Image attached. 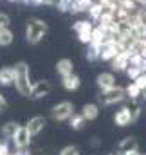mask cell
I'll return each mask as SVG.
<instances>
[{
  "label": "cell",
  "instance_id": "1",
  "mask_svg": "<svg viewBox=\"0 0 146 155\" xmlns=\"http://www.w3.org/2000/svg\"><path fill=\"white\" fill-rule=\"evenodd\" d=\"M15 88L18 90L20 96H25L29 97L31 94V87H33V81H31V71H29V65L25 61H18L15 65Z\"/></svg>",
  "mask_w": 146,
  "mask_h": 155
},
{
  "label": "cell",
  "instance_id": "2",
  "mask_svg": "<svg viewBox=\"0 0 146 155\" xmlns=\"http://www.w3.org/2000/svg\"><path fill=\"white\" fill-rule=\"evenodd\" d=\"M49 33V24L41 18H29L25 25V40L29 45H38Z\"/></svg>",
  "mask_w": 146,
  "mask_h": 155
},
{
  "label": "cell",
  "instance_id": "3",
  "mask_svg": "<svg viewBox=\"0 0 146 155\" xmlns=\"http://www.w3.org/2000/svg\"><path fill=\"white\" fill-rule=\"evenodd\" d=\"M126 99V92L123 87H110V88H105V90H99V96H98V101L105 107H110V105H115V103H121Z\"/></svg>",
  "mask_w": 146,
  "mask_h": 155
},
{
  "label": "cell",
  "instance_id": "4",
  "mask_svg": "<svg viewBox=\"0 0 146 155\" xmlns=\"http://www.w3.org/2000/svg\"><path fill=\"white\" fill-rule=\"evenodd\" d=\"M72 29H74V33H76V36H78V40L83 45L90 43V40H92V29H94V22L92 20H78V22L72 24Z\"/></svg>",
  "mask_w": 146,
  "mask_h": 155
},
{
  "label": "cell",
  "instance_id": "5",
  "mask_svg": "<svg viewBox=\"0 0 146 155\" xmlns=\"http://www.w3.org/2000/svg\"><path fill=\"white\" fill-rule=\"evenodd\" d=\"M119 51H123L121 45H119V41H117L115 38H107L101 45H99V60H103V61H110Z\"/></svg>",
  "mask_w": 146,
  "mask_h": 155
},
{
  "label": "cell",
  "instance_id": "6",
  "mask_svg": "<svg viewBox=\"0 0 146 155\" xmlns=\"http://www.w3.org/2000/svg\"><path fill=\"white\" fill-rule=\"evenodd\" d=\"M74 114V105L71 101H61L58 105L52 107L51 110V116L54 121H69V117Z\"/></svg>",
  "mask_w": 146,
  "mask_h": 155
},
{
  "label": "cell",
  "instance_id": "7",
  "mask_svg": "<svg viewBox=\"0 0 146 155\" xmlns=\"http://www.w3.org/2000/svg\"><path fill=\"white\" fill-rule=\"evenodd\" d=\"M31 134H29V130L25 128V126H20L16 132H15V135L11 137V141H13V144H15V148L16 150H25L29 144H31Z\"/></svg>",
  "mask_w": 146,
  "mask_h": 155
},
{
  "label": "cell",
  "instance_id": "8",
  "mask_svg": "<svg viewBox=\"0 0 146 155\" xmlns=\"http://www.w3.org/2000/svg\"><path fill=\"white\" fill-rule=\"evenodd\" d=\"M51 90H52L51 81H47V79H43V81H36V83H33V87H31V94H29V97H31V99H41V97H47V96L51 94Z\"/></svg>",
  "mask_w": 146,
  "mask_h": 155
},
{
  "label": "cell",
  "instance_id": "9",
  "mask_svg": "<svg viewBox=\"0 0 146 155\" xmlns=\"http://www.w3.org/2000/svg\"><path fill=\"white\" fill-rule=\"evenodd\" d=\"M128 60H130V51H119L110 61H112V69L115 71V72H123V71H126L128 69Z\"/></svg>",
  "mask_w": 146,
  "mask_h": 155
},
{
  "label": "cell",
  "instance_id": "10",
  "mask_svg": "<svg viewBox=\"0 0 146 155\" xmlns=\"http://www.w3.org/2000/svg\"><path fill=\"white\" fill-rule=\"evenodd\" d=\"M114 123L117 124V126H128V124H132L134 123V117H132V108H128V107H121L117 112H115V116H114Z\"/></svg>",
  "mask_w": 146,
  "mask_h": 155
},
{
  "label": "cell",
  "instance_id": "11",
  "mask_svg": "<svg viewBox=\"0 0 146 155\" xmlns=\"http://www.w3.org/2000/svg\"><path fill=\"white\" fill-rule=\"evenodd\" d=\"M45 124H47L45 117L35 116V117H31V119H29V123L25 124V128L29 130V134H31V135H38V134H41V132H43Z\"/></svg>",
  "mask_w": 146,
  "mask_h": 155
},
{
  "label": "cell",
  "instance_id": "12",
  "mask_svg": "<svg viewBox=\"0 0 146 155\" xmlns=\"http://www.w3.org/2000/svg\"><path fill=\"white\" fill-rule=\"evenodd\" d=\"M56 72H58L61 78L72 74L74 72V61L72 60H69V58H61V60H58V61H56Z\"/></svg>",
  "mask_w": 146,
  "mask_h": 155
},
{
  "label": "cell",
  "instance_id": "13",
  "mask_svg": "<svg viewBox=\"0 0 146 155\" xmlns=\"http://www.w3.org/2000/svg\"><path fill=\"white\" fill-rule=\"evenodd\" d=\"M96 85L99 87V90L110 88V87L115 85V76L112 72H101V74H98V78H96Z\"/></svg>",
  "mask_w": 146,
  "mask_h": 155
},
{
  "label": "cell",
  "instance_id": "14",
  "mask_svg": "<svg viewBox=\"0 0 146 155\" xmlns=\"http://www.w3.org/2000/svg\"><path fill=\"white\" fill-rule=\"evenodd\" d=\"M61 85H63V88H65V90L74 92V90H78V88H79V85H81V78L72 72V74H69V76L61 78Z\"/></svg>",
  "mask_w": 146,
  "mask_h": 155
},
{
  "label": "cell",
  "instance_id": "15",
  "mask_svg": "<svg viewBox=\"0 0 146 155\" xmlns=\"http://www.w3.org/2000/svg\"><path fill=\"white\" fill-rule=\"evenodd\" d=\"M15 83V67L0 69V87H11Z\"/></svg>",
  "mask_w": 146,
  "mask_h": 155
},
{
  "label": "cell",
  "instance_id": "16",
  "mask_svg": "<svg viewBox=\"0 0 146 155\" xmlns=\"http://www.w3.org/2000/svg\"><path fill=\"white\" fill-rule=\"evenodd\" d=\"M81 116L85 117V121H94V119H98V116H99V105H96V103H87V105H83Z\"/></svg>",
  "mask_w": 146,
  "mask_h": 155
},
{
  "label": "cell",
  "instance_id": "17",
  "mask_svg": "<svg viewBox=\"0 0 146 155\" xmlns=\"http://www.w3.org/2000/svg\"><path fill=\"white\" fill-rule=\"evenodd\" d=\"M107 38H108V35H107L105 27H103V25H94V29H92V40H90V41L101 45Z\"/></svg>",
  "mask_w": 146,
  "mask_h": 155
},
{
  "label": "cell",
  "instance_id": "18",
  "mask_svg": "<svg viewBox=\"0 0 146 155\" xmlns=\"http://www.w3.org/2000/svg\"><path fill=\"white\" fill-rule=\"evenodd\" d=\"M85 56L88 61H98L99 60V45L98 43H87V51H85Z\"/></svg>",
  "mask_w": 146,
  "mask_h": 155
},
{
  "label": "cell",
  "instance_id": "19",
  "mask_svg": "<svg viewBox=\"0 0 146 155\" xmlns=\"http://www.w3.org/2000/svg\"><path fill=\"white\" fill-rule=\"evenodd\" d=\"M128 150H139V146H137V139H135V137H124V139L121 141V144H119V152L124 153V152H128Z\"/></svg>",
  "mask_w": 146,
  "mask_h": 155
},
{
  "label": "cell",
  "instance_id": "20",
  "mask_svg": "<svg viewBox=\"0 0 146 155\" xmlns=\"http://www.w3.org/2000/svg\"><path fill=\"white\" fill-rule=\"evenodd\" d=\"M13 41H15V35H13V31H11L9 27L0 29V47H7V45H11Z\"/></svg>",
  "mask_w": 146,
  "mask_h": 155
},
{
  "label": "cell",
  "instance_id": "21",
  "mask_svg": "<svg viewBox=\"0 0 146 155\" xmlns=\"http://www.w3.org/2000/svg\"><path fill=\"white\" fill-rule=\"evenodd\" d=\"M103 11H105V5H103V4H99V2L92 4V5L88 7V15H90V20H92V22H98V20H99V16L103 15Z\"/></svg>",
  "mask_w": 146,
  "mask_h": 155
},
{
  "label": "cell",
  "instance_id": "22",
  "mask_svg": "<svg viewBox=\"0 0 146 155\" xmlns=\"http://www.w3.org/2000/svg\"><path fill=\"white\" fill-rule=\"evenodd\" d=\"M69 124H71L72 130H81L85 126V117L81 116V114H72V116L69 117Z\"/></svg>",
  "mask_w": 146,
  "mask_h": 155
},
{
  "label": "cell",
  "instance_id": "23",
  "mask_svg": "<svg viewBox=\"0 0 146 155\" xmlns=\"http://www.w3.org/2000/svg\"><path fill=\"white\" fill-rule=\"evenodd\" d=\"M18 128H20V124H18V123H13V121H11V123H5V124H4V128H2V135H4L5 139H11Z\"/></svg>",
  "mask_w": 146,
  "mask_h": 155
},
{
  "label": "cell",
  "instance_id": "24",
  "mask_svg": "<svg viewBox=\"0 0 146 155\" xmlns=\"http://www.w3.org/2000/svg\"><path fill=\"white\" fill-rule=\"evenodd\" d=\"M124 92H126V97H130V99H137V97L141 96V88H139L134 81L124 88Z\"/></svg>",
  "mask_w": 146,
  "mask_h": 155
},
{
  "label": "cell",
  "instance_id": "25",
  "mask_svg": "<svg viewBox=\"0 0 146 155\" xmlns=\"http://www.w3.org/2000/svg\"><path fill=\"white\" fill-rule=\"evenodd\" d=\"M141 74H143V69H141V67H132V65H130V67L126 69V76L130 78L132 81H134L137 76H141Z\"/></svg>",
  "mask_w": 146,
  "mask_h": 155
},
{
  "label": "cell",
  "instance_id": "26",
  "mask_svg": "<svg viewBox=\"0 0 146 155\" xmlns=\"http://www.w3.org/2000/svg\"><path fill=\"white\" fill-rule=\"evenodd\" d=\"M134 83H135V85L141 88V92H143V90H146V74L143 72L141 76H137L135 79H134Z\"/></svg>",
  "mask_w": 146,
  "mask_h": 155
},
{
  "label": "cell",
  "instance_id": "27",
  "mask_svg": "<svg viewBox=\"0 0 146 155\" xmlns=\"http://www.w3.org/2000/svg\"><path fill=\"white\" fill-rule=\"evenodd\" d=\"M60 155H79V150H78V146H65L61 152H60Z\"/></svg>",
  "mask_w": 146,
  "mask_h": 155
},
{
  "label": "cell",
  "instance_id": "28",
  "mask_svg": "<svg viewBox=\"0 0 146 155\" xmlns=\"http://www.w3.org/2000/svg\"><path fill=\"white\" fill-rule=\"evenodd\" d=\"M9 24H11V18H9V15H5V13H0V29H4V27H9Z\"/></svg>",
  "mask_w": 146,
  "mask_h": 155
},
{
  "label": "cell",
  "instance_id": "29",
  "mask_svg": "<svg viewBox=\"0 0 146 155\" xmlns=\"http://www.w3.org/2000/svg\"><path fill=\"white\" fill-rule=\"evenodd\" d=\"M7 107H9V105H7V99L4 97V94H0V114H2V112H5V110H7Z\"/></svg>",
  "mask_w": 146,
  "mask_h": 155
},
{
  "label": "cell",
  "instance_id": "30",
  "mask_svg": "<svg viewBox=\"0 0 146 155\" xmlns=\"http://www.w3.org/2000/svg\"><path fill=\"white\" fill-rule=\"evenodd\" d=\"M60 0H41V5H51V7H56Z\"/></svg>",
  "mask_w": 146,
  "mask_h": 155
},
{
  "label": "cell",
  "instance_id": "31",
  "mask_svg": "<svg viewBox=\"0 0 146 155\" xmlns=\"http://www.w3.org/2000/svg\"><path fill=\"white\" fill-rule=\"evenodd\" d=\"M25 5H41V0H22Z\"/></svg>",
  "mask_w": 146,
  "mask_h": 155
},
{
  "label": "cell",
  "instance_id": "32",
  "mask_svg": "<svg viewBox=\"0 0 146 155\" xmlns=\"http://www.w3.org/2000/svg\"><path fill=\"white\" fill-rule=\"evenodd\" d=\"M121 155H141V153H139V150H128V152H124Z\"/></svg>",
  "mask_w": 146,
  "mask_h": 155
},
{
  "label": "cell",
  "instance_id": "33",
  "mask_svg": "<svg viewBox=\"0 0 146 155\" xmlns=\"http://www.w3.org/2000/svg\"><path fill=\"white\" fill-rule=\"evenodd\" d=\"M92 146H99V141H98L96 137H94V141H92Z\"/></svg>",
  "mask_w": 146,
  "mask_h": 155
},
{
  "label": "cell",
  "instance_id": "34",
  "mask_svg": "<svg viewBox=\"0 0 146 155\" xmlns=\"http://www.w3.org/2000/svg\"><path fill=\"white\" fill-rule=\"evenodd\" d=\"M141 16H143V20H144V22H146V11H144V13H143V15H141Z\"/></svg>",
  "mask_w": 146,
  "mask_h": 155
},
{
  "label": "cell",
  "instance_id": "35",
  "mask_svg": "<svg viewBox=\"0 0 146 155\" xmlns=\"http://www.w3.org/2000/svg\"><path fill=\"white\" fill-rule=\"evenodd\" d=\"M141 94H144V96H143V97H144V101H146V90H143V92H141Z\"/></svg>",
  "mask_w": 146,
  "mask_h": 155
},
{
  "label": "cell",
  "instance_id": "36",
  "mask_svg": "<svg viewBox=\"0 0 146 155\" xmlns=\"http://www.w3.org/2000/svg\"><path fill=\"white\" fill-rule=\"evenodd\" d=\"M9 2H20V0H9Z\"/></svg>",
  "mask_w": 146,
  "mask_h": 155
},
{
  "label": "cell",
  "instance_id": "37",
  "mask_svg": "<svg viewBox=\"0 0 146 155\" xmlns=\"http://www.w3.org/2000/svg\"><path fill=\"white\" fill-rule=\"evenodd\" d=\"M110 155H115V153H110Z\"/></svg>",
  "mask_w": 146,
  "mask_h": 155
},
{
  "label": "cell",
  "instance_id": "38",
  "mask_svg": "<svg viewBox=\"0 0 146 155\" xmlns=\"http://www.w3.org/2000/svg\"><path fill=\"white\" fill-rule=\"evenodd\" d=\"M144 74H146V72H144Z\"/></svg>",
  "mask_w": 146,
  "mask_h": 155
},
{
  "label": "cell",
  "instance_id": "39",
  "mask_svg": "<svg viewBox=\"0 0 146 155\" xmlns=\"http://www.w3.org/2000/svg\"><path fill=\"white\" fill-rule=\"evenodd\" d=\"M144 155H146V153H144Z\"/></svg>",
  "mask_w": 146,
  "mask_h": 155
}]
</instances>
